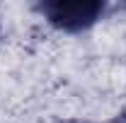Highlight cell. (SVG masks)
Instances as JSON below:
<instances>
[{"label": "cell", "instance_id": "obj_1", "mask_svg": "<svg viewBox=\"0 0 126 123\" xmlns=\"http://www.w3.org/2000/svg\"><path fill=\"white\" fill-rule=\"evenodd\" d=\"M39 12L46 17L53 27L63 31H80L92 27L104 12V2L99 0H53L41 2Z\"/></svg>", "mask_w": 126, "mask_h": 123}]
</instances>
